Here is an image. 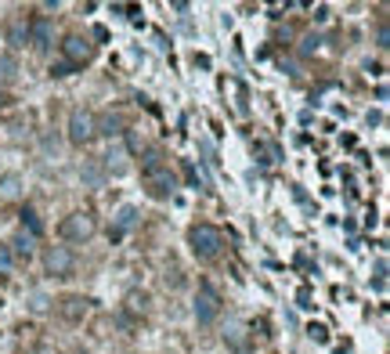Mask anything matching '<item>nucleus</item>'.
Masks as SVG:
<instances>
[{
  "mask_svg": "<svg viewBox=\"0 0 390 354\" xmlns=\"http://www.w3.org/2000/svg\"><path fill=\"white\" fill-rule=\"evenodd\" d=\"M47 304H51V300H47L44 293H33V304H29V307H33V311H47Z\"/></svg>",
  "mask_w": 390,
  "mask_h": 354,
  "instance_id": "obj_19",
  "label": "nucleus"
},
{
  "mask_svg": "<svg viewBox=\"0 0 390 354\" xmlns=\"http://www.w3.org/2000/svg\"><path fill=\"white\" fill-rule=\"evenodd\" d=\"M141 177H145L148 191H152L156 199H166V196H173V191H177V174L170 170L163 152H156V148L141 159Z\"/></svg>",
  "mask_w": 390,
  "mask_h": 354,
  "instance_id": "obj_1",
  "label": "nucleus"
},
{
  "mask_svg": "<svg viewBox=\"0 0 390 354\" xmlns=\"http://www.w3.org/2000/svg\"><path fill=\"white\" fill-rule=\"evenodd\" d=\"M11 249H15V256L29 261V256H33V239H29V235H15V239H11Z\"/></svg>",
  "mask_w": 390,
  "mask_h": 354,
  "instance_id": "obj_12",
  "label": "nucleus"
},
{
  "mask_svg": "<svg viewBox=\"0 0 390 354\" xmlns=\"http://www.w3.org/2000/svg\"><path fill=\"white\" fill-rule=\"evenodd\" d=\"M95 134L119 138V134H123V123H119V116H105V119H102V126H95Z\"/></svg>",
  "mask_w": 390,
  "mask_h": 354,
  "instance_id": "obj_11",
  "label": "nucleus"
},
{
  "mask_svg": "<svg viewBox=\"0 0 390 354\" xmlns=\"http://www.w3.org/2000/svg\"><path fill=\"white\" fill-rule=\"evenodd\" d=\"M22 224H25V228H29V239L44 235V224H40V217H37L33 210H22Z\"/></svg>",
  "mask_w": 390,
  "mask_h": 354,
  "instance_id": "obj_14",
  "label": "nucleus"
},
{
  "mask_svg": "<svg viewBox=\"0 0 390 354\" xmlns=\"http://www.w3.org/2000/svg\"><path fill=\"white\" fill-rule=\"evenodd\" d=\"M22 196V177L18 174H4V177H0V199H18Z\"/></svg>",
  "mask_w": 390,
  "mask_h": 354,
  "instance_id": "obj_10",
  "label": "nucleus"
},
{
  "mask_svg": "<svg viewBox=\"0 0 390 354\" xmlns=\"http://www.w3.org/2000/svg\"><path fill=\"white\" fill-rule=\"evenodd\" d=\"M15 73H18L15 58H11V54H0V83H11V80H15Z\"/></svg>",
  "mask_w": 390,
  "mask_h": 354,
  "instance_id": "obj_15",
  "label": "nucleus"
},
{
  "mask_svg": "<svg viewBox=\"0 0 390 354\" xmlns=\"http://www.w3.org/2000/svg\"><path fill=\"white\" fill-rule=\"evenodd\" d=\"M91 138H95V116L87 112V109H76L69 116V141L73 145H87Z\"/></svg>",
  "mask_w": 390,
  "mask_h": 354,
  "instance_id": "obj_5",
  "label": "nucleus"
},
{
  "mask_svg": "<svg viewBox=\"0 0 390 354\" xmlns=\"http://www.w3.org/2000/svg\"><path fill=\"white\" fill-rule=\"evenodd\" d=\"M62 51H66V58H69V66H83V61H91V54H95V47L87 44L83 37H66Z\"/></svg>",
  "mask_w": 390,
  "mask_h": 354,
  "instance_id": "obj_8",
  "label": "nucleus"
},
{
  "mask_svg": "<svg viewBox=\"0 0 390 354\" xmlns=\"http://www.w3.org/2000/svg\"><path fill=\"white\" fill-rule=\"evenodd\" d=\"M188 246H192L195 256H202V261H214V256L221 253V246H224V239H221V232L214 228V224H195V228L188 232Z\"/></svg>",
  "mask_w": 390,
  "mask_h": 354,
  "instance_id": "obj_2",
  "label": "nucleus"
},
{
  "mask_svg": "<svg viewBox=\"0 0 390 354\" xmlns=\"http://www.w3.org/2000/svg\"><path fill=\"white\" fill-rule=\"evenodd\" d=\"M318 44H322V40H318V37L311 33V37L304 40V54H311V51H318Z\"/></svg>",
  "mask_w": 390,
  "mask_h": 354,
  "instance_id": "obj_21",
  "label": "nucleus"
},
{
  "mask_svg": "<svg viewBox=\"0 0 390 354\" xmlns=\"http://www.w3.org/2000/svg\"><path fill=\"white\" fill-rule=\"evenodd\" d=\"M40 354H47V350H40Z\"/></svg>",
  "mask_w": 390,
  "mask_h": 354,
  "instance_id": "obj_23",
  "label": "nucleus"
},
{
  "mask_svg": "<svg viewBox=\"0 0 390 354\" xmlns=\"http://www.w3.org/2000/svg\"><path fill=\"white\" fill-rule=\"evenodd\" d=\"M62 235L69 242H83V239H91L95 235V217L91 213H69L62 220Z\"/></svg>",
  "mask_w": 390,
  "mask_h": 354,
  "instance_id": "obj_4",
  "label": "nucleus"
},
{
  "mask_svg": "<svg viewBox=\"0 0 390 354\" xmlns=\"http://www.w3.org/2000/svg\"><path fill=\"white\" fill-rule=\"evenodd\" d=\"M83 311H87V300H83V297H69V300L62 304V314H66V318H80Z\"/></svg>",
  "mask_w": 390,
  "mask_h": 354,
  "instance_id": "obj_16",
  "label": "nucleus"
},
{
  "mask_svg": "<svg viewBox=\"0 0 390 354\" xmlns=\"http://www.w3.org/2000/svg\"><path fill=\"white\" fill-rule=\"evenodd\" d=\"M134 220H138V210L134 206H123L119 210V217H116V228H112V239H123L130 228H134Z\"/></svg>",
  "mask_w": 390,
  "mask_h": 354,
  "instance_id": "obj_9",
  "label": "nucleus"
},
{
  "mask_svg": "<svg viewBox=\"0 0 390 354\" xmlns=\"http://www.w3.org/2000/svg\"><path fill=\"white\" fill-rule=\"evenodd\" d=\"M73 69H76V66H69V61H58V66H54L51 73H54V76H69Z\"/></svg>",
  "mask_w": 390,
  "mask_h": 354,
  "instance_id": "obj_20",
  "label": "nucleus"
},
{
  "mask_svg": "<svg viewBox=\"0 0 390 354\" xmlns=\"http://www.w3.org/2000/svg\"><path fill=\"white\" fill-rule=\"evenodd\" d=\"M44 264H47L51 275H69L73 271V253L66 246H51L47 256H44Z\"/></svg>",
  "mask_w": 390,
  "mask_h": 354,
  "instance_id": "obj_7",
  "label": "nucleus"
},
{
  "mask_svg": "<svg viewBox=\"0 0 390 354\" xmlns=\"http://www.w3.org/2000/svg\"><path fill=\"white\" fill-rule=\"evenodd\" d=\"M51 40H54V25H51V18H33V22H29V44H33L37 51H47Z\"/></svg>",
  "mask_w": 390,
  "mask_h": 354,
  "instance_id": "obj_6",
  "label": "nucleus"
},
{
  "mask_svg": "<svg viewBox=\"0 0 390 354\" xmlns=\"http://www.w3.org/2000/svg\"><path fill=\"white\" fill-rule=\"evenodd\" d=\"M11 261H15L11 249H8V246H0V271H11Z\"/></svg>",
  "mask_w": 390,
  "mask_h": 354,
  "instance_id": "obj_18",
  "label": "nucleus"
},
{
  "mask_svg": "<svg viewBox=\"0 0 390 354\" xmlns=\"http://www.w3.org/2000/svg\"><path fill=\"white\" fill-rule=\"evenodd\" d=\"M8 40L15 44V47H22L25 40H29V25L18 18V22H11V29H8Z\"/></svg>",
  "mask_w": 390,
  "mask_h": 354,
  "instance_id": "obj_13",
  "label": "nucleus"
},
{
  "mask_svg": "<svg viewBox=\"0 0 390 354\" xmlns=\"http://www.w3.org/2000/svg\"><path fill=\"white\" fill-rule=\"evenodd\" d=\"M307 336H311V340H318V343H325V340H329V329H325V326H318V321H311V326H307Z\"/></svg>",
  "mask_w": 390,
  "mask_h": 354,
  "instance_id": "obj_17",
  "label": "nucleus"
},
{
  "mask_svg": "<svg viewBox=\"0 0 390 354\" xmlns=\"http://www.w3.org/2000/svg\"><path fill=\"white\" fill-rule=\"evenodd\" d=\"M221 314V293L209 282H199V293H195V318L202 321V326H209Z\"/></svg>",
  "mask_w": 390,
  "mask_h": 354,
  "instance_id": "obj_3",
  "label": "nucleus"
},
{
  "mask_svg": "<svg viewBox=\"0 0 390 354\" xmlns=\"http://www.w3.org/2000/svg\"><path fill=\"white\" fill-rule=\"evenodd\" d=\"M296 300H300V307H315V304H311V289H300Z\"/></svg>",
  "mask_w": 390,
  "mask_h": 354,
  "instance_id": "obj_22",
  "label": "nucleus"
}]
</instances>
